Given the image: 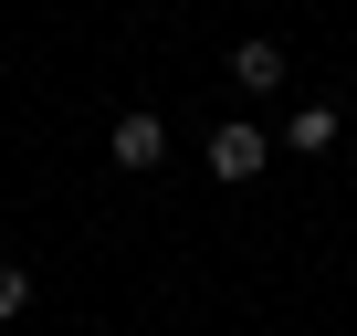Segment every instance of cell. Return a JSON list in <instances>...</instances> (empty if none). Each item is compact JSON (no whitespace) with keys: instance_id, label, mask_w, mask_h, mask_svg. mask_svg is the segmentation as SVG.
Wrapping results in <instances>:
<instances>
[{"instance_id":"6da1fadb","label":"cell","mask_w":357,"mask_h":336,"mask_svg":"<svg viewBox=\"0 0 357 336\" xmlns=\"http://www.w3.org/2000/svg\"><path fill=\"white\" fill-rule=\"evenodd\" d=\"M200 158H211V179H221V190H242V179H263V168H273V137H263V116H221Z\"/></svg>"},{"instance_id":"7a4b0ae2","label":"cell","mask_w":357,"mask_h":336,"mask_svg":"<svg viewBox=\"0 0 357 336\" xmlns=\"http://www.w3.org/2000/svg\"><path fill=\"white\" fill-rule=\"evenodd\" d=\"M105 158H116V168H168V116L126 105V116L105 126Z\"/></svg>"},{"instance_id":"3957f363","label":"cell","mask_w":357,"mask_h":336,"mask_svg":"<svg viewBox=\"0 0 357 336\" xmlns=\"http://www.w3.org/2000/svg\"><path fill=\"white\" fill-rule=\"evenodd\" d=\"M231 84L273 95V84H284V43H263V32H252V43H231Z\"/></svg>"},{"instance_id":"277c9868","label":"cell","mask_w":357,"mask_h":336,"mask_svg":"<svg viewBox=\"0 0 357 336\" xmlns=\"http://www.w3.org/2000/svg\"><path fill=\"white\" fill-rule=\"evenodd\" d=\"M284 147H294V158H326V147H336V105H294V116H284Z\"/></svg>"},{"instance_id":"5b68a950","label":"cell","mask_w":357,"mask_h":336,"mask_svg":"<svg viewBox=\"0 0 357 336\" xmlns=\"http://www.w3.org/2000/svg\"><path fill=\"white\" fill-rule=\"evenodd\" d=\"M11 315H32V263L0 252V326H11Z\"/></svg>"},{"instance_id":"8992f818","label":"cell","mask_w":357,"mask_h":336,"mask_svg":"<svg viewBox=\"0 0 357 336\" xmlns=\"http://www.w3.org/2000/svg\"><path fill=\"white\" fill-rule=\"evenodd\" d=\"M347 179H357V147H347Z\"/></svg>"}]
</instances>
